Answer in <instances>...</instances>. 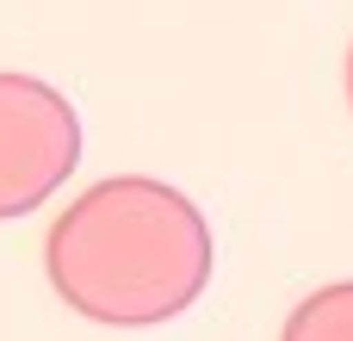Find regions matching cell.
Returning <instances> with one entry per match:
<instances>
[{"label": "cell", "instance_id": "6da1fadb", "mask_svg": "<svg viewBox=\"0 0 353 341\" xmlns=\"http://www.w3.org/2000/svg\"><path fill=\"white\" fill-rule=\"evenodd\" d=\"M50 286L68 311L105 329H155L180 317L211 280V230L205 211L143 174H118L87 186L56 224L43 249Z\"/></svg>", "mask_w": 353, "mask_h": 341}, {"label": "cell", "instance_id": "7a4b0ae2", "mask_svg": "<svg viewBox=\"0 0 353 341\" xmlns=\"http://www.w3.org/2000/svg\"><path fill=\"white\" fill-rule=\"evenodd\" d=\"M81 162L74 106L37 75H0V217L37 211Z\"/></svg>", "mask_w": 353, "mask_h": 341}, {"label": "cell", "instance_id": "3957f363", "mask_svg": "<svg viewBox=\"0 0 353 341\" xmlns=\"http://www.w3.org/2000/svg\"><path fill=\"white\" fill-rule=\"evenodd\" d=\"M279 341H353V280L310 292V298L285 317Z\"/></svg>", "mask_w": 353, "mask_h": 341}, {"label": "cell", "instance_id": "277c9868", "mask_svg": "<svg viewBox=\"0 0 353 341\" xmlns=\"http://www.w3.org/2000/svg\"><path fill=\"white\" fill-rule=\"evenodd\" d=\"M347 99H353V50H347Z\"/></svg>", "mask_w": 353, "mask_h": 341}]
</instances>
